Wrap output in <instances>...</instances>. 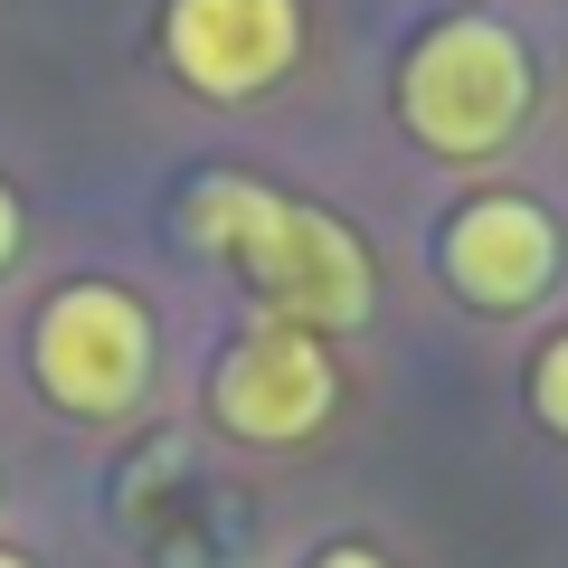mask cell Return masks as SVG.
I'll return each instance as SVG.
<instances>
[{
	"mask_svg": "<svg viewBox=\"0 0 568 568\" xmlns=\"http://www.w3.org/2000/svg\"><path fill=\"white\" fill-rule=\"evenodd\" d=\"M0 568H29V559H20V549H0Z\"/></svg>",
	"mask_w": 568,
	"mask_h": 568,
	"instance_id": "30bf717a",
	"label": "cell"
},
{
	"mask_svg": "<svg viewBox=\"0 0 568 568\" xmlns=\"http://www.w3.org/2000/svg\"><path fill=\"white\" fill-rule=\"evenodd\" d=\"M304 58V0H162V67L209 104H256Z\"/></svg>",
	"mask_w": 568,
	"mask_h": 568,
	"instance_id": "8992f818",
	"label": "cell"
},
{
	"mask_svg": "<svg viewBox=\"0 0 568 568\" xmlns=\"http://www.w3.org/2000/svg\"><path fill=\"white\" fill-rule=\"evenodd\" d=\"M332 407H342L332 342L304 323H275V313H256L209 369V426L237 446H304L332 426Z\"/></svg>",
	"mask_w": 568,
	"mask_h": 568,
	"instance_id": "277c9868",
	"label": "cell"
},
{
	"mask_svg": "<svg viewBox=\"0 0 568 568\" xmlns=\"http://www.w3.org/2000/svg\"><path fill=\"white\" fill-rule=\"evenodd\" d=\"M152 369H162L152 304L123 294V284H104V275L58 284L39 304V323H29V379L67 417H133L152 398Z\"/></svg>",
	"mask_w": 568,
	"mask_h": 568,
	"instance_id": "3957f363",
	"label": "cell"
},
{
	"mask_svg": "<svg viewBox=\"0 0 568 568\" xmlns=\"http://www.w3.org/2000/svg\"><path fill=\"white\" fill-rule=\"evenodd\" d=\"M20 237H29V209H20V190L0 181V275L20 265Z\"/></svg>",
	"mask_w": 568,
	"mask_h": 568,
	"instance_id": "ba28073f",
	"label": "cell"
},
{
	"mask_svg": "<svg viewBox=\"0 0 568 568\" xmlns=\"http://www.w3.org/2000/svg\"><path fill=\"white\" fill-rule=\"evenodd\" d=\"M436 265H446V284L474 313L511 323V313L549 304V284H559V265H568V237H559V219H549L530 190H474V200L436 227Z\"/></svg>",
	"mask_w": 568,
	"mask_h": 568,
	"instance_id": "5b68a950",
	"label": "cell"
},
{
	"mask_svg": "<svg viewBox=\"0 0 568 568\" xmlns=\"http://www.w3.org/2000/svg\"><path fill=\"white\" fill-rule=\"evenodd\" d=\"M530 407H540L549 436H568V332H549L540 361H530Z\"/></svg>",
	"mask_w": 568,
	"mask_h": 568,
	"instance_id": "52a82bcc",
	"label": "cell"
},
{
	"mask_svg": "<svg viewBox=\"0 0 568 568\" xmlns=\"http://www.w3.org/2000/svg\"><path fill=\"white\" fill-rule=\"evenodd\" d=\"M181 227L227 265V275L256 294L275 323L304 332H361L369 304H379V265H369V237L332 209L294 200L275 181H246V171H200L181 200Z\"/></svg>",
	"mask_w": 568,
	"mask_h": 568,
	"instance_id": "6da1fadb",
	"label": "cell"
},
{
	"mask_svg": "<svg viewBox=\"0 0 568 568\" xmlns=\"http://www.w3.org/2000/svg\"><path fill=\"white\" fill-rule=\"evenodd\" d=\"M540 114V67H530L521 29L493 10H455V20L417 29L398 58V123L436 162H493L530 133Z\"/></svg>",
	"mask_w": 568,
	"mask_h": 568,
	"instance_id": "7a4b0ae2",
	"label": "cell"
},
{
	"mask_svg": "<svg viewBox=\"0 0 568 568\" xmlns=\"http://www.w3.org/2000/svg\"><path fill=\"white\" fill-rule=\"evenodd\" d=\"M304 568H388V559H379V549H369V540H332V549H313Z\"/></svg>",
	"mask_w": 568,
	"mask_h": 568,
	"instance_id": "9c48e42d",
	"label": "cell"
}]
</instances>
